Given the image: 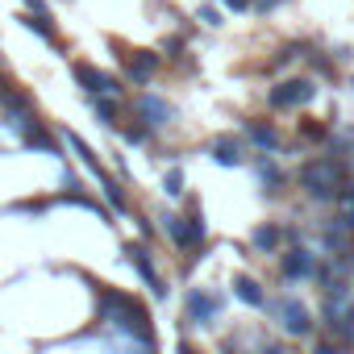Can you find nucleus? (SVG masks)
<instances>
[{
  "label": "nucleus",
  "mask_w": 354,
  "mask_h": 354,
  "mask_svg": "<svg viewBox=\"0 0 354 354\" xmlns=\"http://www.w3.org/2000/svg\"><path fill=\"white\" fill-rule=\"evenodd\" d=\"M100 305H105V313L113 317L117 329H125V333L138 338V342H155L150 321H146V309L138 305V300H129L125 292H100Z\"/></svg>",
  "instance_id": "nucleus-1"
},
{
  "label": "nucleus",
  "mask_w": 354,
  "mask_h": 354,
  "mask_svg": "<svg viewBox=\"0 0 354 354\" xmlns=\"http://www.w3.org/2000/svg\"><path fill=\"white\" fill-rule=\"evenodd\" d=\"M300 184H305L309 196H317V200H333L338 188H342V163L338 159H317V163H309L300 171Z\"/></svg>",
  "instance_id": "nucleus-2"
},
{
  "label": "nucleus",
  "mask_w": 354,
  "mask_h": 354,
  "mask_svg": "<svg viewBox=\"0 0 354 354\" xmlns=\"http://www.w3.org/2000/svg\"><path fill=\"white\" fill-rule=\"evenodd\" d=\"M184 309H188V317H192L196 325H209V321L221 317V300H217L213 292H205V288H192V292L184 296Z\"/></svg>",
  "instance_id": "nucleus-3"
},
{
  "label": "nucleus",
  "mask_w": 354,
  "mask_h": 354,
  "mask_svg": "<svg viewBox=\"0 0 354 354\" xmlns=\"http://www.w3.org/2000/svg\"><path fill=\"white\" fill-rule=\"evenodd\" d=\"M313 96H317L313 79H288V84L271 88V105L275 109H296V105H309Z\"/></svg>",
  "instance_id": "nucleus-4"
},
{
  "label": "nucleus",
  "mask_w": 354,
  "mask_h": 354,
  "mask_svg": "<svg viewBox=\"0 0 354 354\" xmlns=\"http://www.w3.org/2000/svg\"><path fill=\"white\" fill-rule=\"evenodd\" d=\"M275 313H279V325H283L288 333H296V338L313 329V317H309V309H305V305H300V300H296V296H283Z\"/></svg>",
  "instance_id": "nucleus-5"
},
{
  "label": "nucleus",
  "mask_w": 354,
  "mask_h": 354,
  "mask_svg": "<svg viewBox=\"0 0 354 354\" xmlns=\"http://www.w3.org/2000/svg\"><path fill=\"white\" fill-rule=\"evenodd\" d=\"M167 221V233L175 246H200L205 242V225H200V217H163Z\"/></svg>",
  "instance_id": "nucleus-6"
},
{
  "label": "nucleus",
  "mask_w": 354,
  "mask_h": 354,
  "mask_svg": "<svg viewBox=\"0 0 354 354\" xmlns=\"http://www.w3.org/2000/svg\"><path fill=\"white\" fill-rule=\"evenodd\" d=\"M125 255H129V263H134V271L150 283V292H155V296H167V288H163V279L155 275V263H150V255H146V250L138 246V242H129L125 246Z\"/></svg>",
  "instance_id": "nucleus-7"
},
{
  "label": "nucleus",
  "mask_w": 354,
  "mask_h": 354,
  "mask_svg": "<svg viewBox=\"0 0 354 354\" xmlns=\"http://www.w3.org/2000/svg\"><path fill=\"white\" fill-rule=\"evenodd\" d=\"M75 79L88 88V92H117V79L113 75H105V71H96V67H88V63H75Z\"/></svg>",
  "instance_id": "nucleus-8"
},
{
  "label": "nucleus",
  "mask_w": 354,
  "mask_h": 354,
  "mask_svg": "<svg viewBox=\"0 0 354 354\" xmlns=\"http://www.w3.org/2000/svg\"><path fill=\"white\" fill-rule=\"evenodd\" d=\"M138 113L146 117V125H167L171 121V105H167V100H159V96H142V105H138Z\"/></svg>",
  "instance_id": "nucleus-9"
},
{
  "label": "nucleus",
  "mask_w": 354,
  "mask_h": 354,
  "mask_svg": "<svg viewBox=\"0 0 354 354\" xmlns=\"http://www.w3.org/2000/svg\"><path fill=\"white\" fill-rule=\"evenodd\" d=\"M313 259H309V250H288L283 255V275L288 279H300V275H313Z\"/></svg>",
  "instance_id": "nucleus-10"
},
{
  "label": "nucleus",
  "mask_w": 354,
  "mask_h": 354,
  "mask_svg": "<svg viewBox=\"0 0 354 354\" xmlns=\"http://www.w3.org/2000/svg\"><path fill=\"white\" fill-rule=\"evenodd\" d=\"M213 163H221V167H238V163H242L238 138H217V142H213Z\"/></svg>",
  "instance_id": "nucleus-11"
},
{
  "label": "nucleus",
  "mask_w": 354,
  "mask_h": 354,
  "mask_svg": "<svg viewBox=\"0 0 354 354\" xmlns=\"http://www.w3.org/2000/svg\"><path fill=\"white\" fill-rule=\"evenodd\" d=\"M246 134H250V142H259L263 150H275V146H279V129H275V125H267V121H250V125H246Z\"/></svg>",
  "instance_id": "nucleus-12"
},
{
  "label": "nucleus",
  "mask_w": 354,
  "mask_h": 354,
  "mask_svg": "<svg viewBox=\"0 0 354 354\" xmlns=\"http://www.w3.org/2000/svg\"><path fill=\"white\" fill-rule=\"evenodd\" d=\"M155 67H159L155 55H134V59H125V71H129V79H138V84H146Z\"/></svg>",
  "instance_id": "nucleus-13"
},
{
  "label": "nucleus",
  "mask_w": 354,
  "mask_h": 354,
  "mask_svg": "<svg viewBox=\"0 0 354 354\" xmlns=\"http://www.w3.org/2000/svg\"><path fill=\"white\" fill-rule=\"evenodd\" d=\"M283 242V229L279 225H259L255 233H250V246H255V250H275Z\"/></svg>",
  "instance_id": "nucleus-14"
},
{
  "label": "nucleus",
  "mask_w": 354,
  "mask_h": 354,
  "mask_svg": "<svg viewBox=\"0 0 354 354\" xmlns=\"http://www.w3.org/2000/svg\"><path fill=\"white\" fill-rule=\"evenodd\" d=\"M67 142H71V150H75V155L84 159V167H88L92 175H100V179H105V167H100V163H96V155H92V146H88V142H84L79 134H67Z\"/></svg>",
  "instance_id": "nucleus-15"
},
{
  "label": "nucleus",
  "mask_w": 354,
  "mask_h": 354,
  "mask_svg": "<svg viewBox=\"0 0 354 354\" xmlns=\"http://www.w3.org/2000/svg\"><path fill=\"white\" fill-rule=\"evenodd\" d=\"M233 288H238V300H242V305H263V288L250 279V275H238Z\"/></svg>",
  "instance_id": "nucleus-16"
},
{
  "label": "nucleus",
  "mask_w": 354,
  "mask_h": 354,
  "mask_svg": "<svg viewBox=\"0 0 354 354\" xmlns=\"http://www.w3.org/2000/svg\"><path fill=\"white\" fill-rule=\"evenodd\" d=\"M21 25H25V29H34V34H38V38H46V42H55V25H46L38 13H25V17H21Z\"/></svg>",
  "instance_id": "nucleus-17"
},
{
  "label": "nucleus",
  "mask_w": 354,
  "mask_h": 354,
  "mask_svg": "<svg viewBox=\"0 0 354 354\" xmlns=\"http://www.w3.org/2000/svg\"><path fill=\"white\" fill-rule=\"evenodd\" d=\"M163 188H167L171 196H179V192H184V171H179V167H171V171L163 175Z\"/></svg>",
  "instance_id": "nucleus-18"
},
{
  "label": "nucleus",
  "mask_w": 354,
  "mask_h": 354,
  "mask_svg": "<svg viewBox=\"0 0 354 354\" xmlns=\"http://www.w3.org/2000/svg\"><path fill=\"white\" fill-rule=\"evenodd\" d=\"M100 184H105V196H109V205H117V209H125V192H121V188H117V184H113L109 175H105V179H100Z\"/></svg>",
  "instance_id": "nucleus-19"
},
{
  "label": "nucleus",
  "mask_w": 354,
  "mask_h": 354,
  "mask_svg": "<svg viewBox=\"0 0 354 354\" xmlns=\"http://www.w3.org/2000/svg\"><path fill=\"white\" fill-rule=\"evenodd\" d=\"M259 175H263V184H267V188H275V184L283 179V175H279V171H275V167L267 163V159H259Z\"/></svg>",
  "instance_id": "nucleus-20"
},
{
  "label": "nucleus",
  "mask_w": 354,
  "mask_h": 354,
  "mask_svg": "<svg viewBox=\"0 0 354 354\" xmlns=\"http://www.w3.org/2000/svg\"><path fill=\"white\" fill-rule=\"evenodd\" d=\"M96 113H100V121H113V117H117V109H113V100H100V105H96Z\"/></svg>",
  "instance_id": "nucleus-21"
},
{
  "label": "nucleus",
  "mask_w": 354,
  "mask_h": 354,
  "mask_svg": "<svg viewBox=\"0 0 354 354\" xmlns=\"http://www.w3.org/2000/svg\"><path fill=\"white\" fill-rule=\"evenodd\" d=\"M200 21H205V25H221V13L217 9H200Z\"/></svg>",
  "instance_id": "nucleus-22"
},
{
  "label": "nucleus",
  "mask_w": 354,
  "mask_h": 354,
  "mask_svg": "<svg viewBox=\"0 0 354 354\" xmlns=\"http://www.w3.org/2000/svg\"><path fill=\"white\" fill-rule=\"evenodd\" d=\"M225 5H229L233 13H246V9H250V0H225Z\"/></svg>",
  "instance_id": "nucleus-23"
},
{
  "label": "nucleus",
  "mask_w": 354,
  "mask_h": 354,
  "mask_svg": "<svg viewBox=\"0 0 354 354\" xmlns=\"http://www.w3.org/2000/svg\"><path fill=\"white\" fill-rule=\"evenodd\" d=\"M317 354H338V346H317Z\"/></svg>",
  "instance_id": "nucleus-24"
},
{
  "label": "nucleus",
  "mask_w": 354,
  "mask_h": 354,
  "mask_svg": "<svg viewBox=\"0 0 354 354\" xmlns=\"http://www.w3.org/2000/svg\"><path fill=\"white\" fill-rule=\"evenodd\" d=\"M263 354H288V350H279V346H267V350H263Z\"/></svg>",
  "instance_id": "nucleus-25"
},
{
  "label": "nucleus",
  "mask_w": 354,
  "mask_h": 354,
  "mask_svg": "<svg viewBox=\"0 0 354 354\" xmlns=\"http://www.w3.org/2000/svg\"><path fill=\"white\" fill-rule=\"evenodd\" d=\"M25 5H29V9H34V13H38V9H42V0H25Z\"/></svg>",
  "instance_id": "nucleus-26"
},
{
  "label": "nucleus",
  "mask_w": 354,
  "mask_h": 354,
  "mask_svg": "<svg viewBox=\"0 0 354 354\" xmlns=\"http://www.w3.org/2000/svg\"><path fill=\"white\" fill-rule=\"evenodd\" d=\"M179 354H196V350H192V346H179Z\"/></svg>",
  "instance_id": "nucleus-27"
}]
</instances>
